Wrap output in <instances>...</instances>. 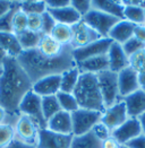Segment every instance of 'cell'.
Listing matches in <instances>:
<instances>
[{
	"instance_id": "6da1fadb",
	"label": "cell",
	"mask_w": 145,
	"mask_h": 148,
	"mask_svg": "<svg viewBox=\"0 0 145 148\" xmlns=\"http://www.w3.org/2000/svg\"><path fill=\"white\" fill-rule=\"evenodd\" d=\"M30 79L17 59L7 57L2 63L0 75V106L8 115L18 116V106L25 95L32 89Z\"/></svg>"
},
{
	"instance_id": "7a4b0ae2",
	"label": "cell",
	"mask_w": 145,
	"mask_h": 148,
	"mask_svg": "<svg viewBox=\"0 0 145 148\" xmlns=\"http://www.w3.org/2000/svg\"><path fill=\"white\" fill-rule=\"evenodd\" d=\"M17 61L28 75L32 83L47 76L61 75L68 69L76 67L72 58V45H66L57 57H46L37 49L23 51L17 58Z\"/></svg>"
},
{
	"instance_id": "3957f363",
	"label": "cell",
	"mask_w": 145,
	"mask_h": 148,
	"mask_svg": "<svg viewBox=\"0 0 145 148\" xmlns=\"http://www.w3.org/2000/svg\"><path fill=\"white\" fill-rule=\"evenodd\" d=\"M72 94L77 99L81 109L97 112H103L106 110L97 75L87 73L81 74L77 86Z\"/></svg>"
},
{
	"instance_id": "277c9868",
	"label": "cell",
	"mask_w": 145,
	"mask_h": 148,
	"mask_svg": "<svg viewBox=\"0 0 145 148\" xmlns=\"http://www.w3.org/2000/svg\"><path fill=\"white\" fill-rule=\"evenodd\" d=\"M100 92L102 95L104 108H110L120 101L119 87H118V74L106 70L97 75Z\"/></svg>"
},
{
	"instance_id": "5b68a950",
	"label": "cell",
	"mask_w": 145,
	"mask_h": 148,
	"mask_svg": "<svg viewBox=\"0 0 145 148\" xmlns=\"http://www.w3.org/2000/svg\"><path fill=\"white\" fill-rule=\"evenodd\" d=\"M18 113L31 118L39 125L40 129L47 128V121L42 112V97H40L32 89L21 101Z\"/></svg>"
},
{
	"instance_id": "8992f818",
	"label": "cell",
	"mask_w": 145,
	"mask_h": 148,
	"mask_svg": "<svg viewBox=\"0 0 145 148\" xmlns=\"http://www.w3.org/2000/svg\"><path fill=\"white\" fill-rule=\"evenodd\" d=\"M82 21L92 27L101 37H108L112 27L121 19L92 8L84 17H82Z\"/></svg>"
},
{
	"instance_id": "52a82bcc",
	"label": "cell",
	"mask_w": 145,
	"mask_h": 148,
	"mask_svg": "<svg viewBox=\"0 0 145 148\" xmlns=\"http://www.w3.org/2000/svg\"><path fill=\"white\" fill-rule=\"evenodd\" d=\"M102 112L78 109L72 113V136H82L92 131L93 127L101 121Z\"/></svg>"
},
{
	"instance_id": "ba28073f",
	"label": "cell",
	"mask_w": 145,
	"mask_h": 148,
	"mask_svg": "<svg viewBox=\"0 0 145 148\" xmlns=\"http://www.w3.org/2000/svg\"><path fill=\"white\" fill-rule=\"evenodd\" d=\"M16 139L23 141L28 145L37 146V139H39V125L28 116L19 114L16 122L14 124Z\"/></svg>"
},
{
	"instance_id": "9c48e42d",
	"label": "cell",
	"mask_w": 145,
	"mask_h": 148,
	"mask_svg": "<svg viewBox=\"0 0 145 148\" xmlns=\"http://www.w3.org/2000/svg\"><path fill=\"white\" fill-rule=\"evenodd\" d=\"M111 44H112V41L109 37H102L85 47L72 49V58L75 60V63L77 64L86 59L107 54Z\"/></svg>"
},
{
	"instance_id": "30bf717a",
	"label": "cell",
	"mask_w": 145,
	"mask_h": 148,
	"mask_svg": "<svg viewBox=\"0 0 145 148\" xmlns=\"http://www.w3.org/2000/svg\"><path fill=\"white\" fill-rule=\"evenodd\" d=\"M127 119H128V114H127L125 103L120 99L115 105L107 108L102 112L101 122L112 132L113 130L119 128L122 123H125Z\"/></svg>"
},
{
	"instance_id": "8fae6325",
	"label": "cell",
	"mask_w": 145,
	"mask_h": 148,
	"mask_svg": "<svg viewBox=\"0 0 145 148\" xmlns=\"http://www.w3.org/2000/svg\"><path fill=\"white\" fill-rule=\"evenodd\" d=\"M72 135H60L46 129H40L37 148H70Z\"/></svg>"
},
{
	"instance_id": "7c38bea8",
	"label": "cell",
	"mask_w": 145,
	"mask_h": 148,
	"mask_svg": "<svg viewBox=\"0 0 145 148\" xmlns=\"http://www.w3.org/2000/svg\"><path fill=\"white\" fill-rule=\"evenodd\" d=\"M142 127L139 123L138 118H128L125 123H122L111 132V136L113 137L121 146L126 145L134 138L142 135Z\"/></svg>"
},
{
	"instance_id": "4fadbf2b",
	"label": "cell",
	"mask_w": 145,
	"mask_h": 148,
	"mask_svg": "<svg viewBox=\"0 0 145 148\" xmlns=\"http://www.w3.org/2000/svg\"><path fill=\"white\" fill-rule=\"evenodd\" d=\"M72 40L70 45L72 47V49L82 48V47H85V45L97 41L99 38H102L92 27H90L83 21H81L77 24L72 26Z\"/></svg>"
},
{
	"instance_id": "5bb4252c",
	"label": "cell",
	"mask_w": 145,
	"mask_h": 148,
	"mask_svg": "<svg viewBox=\"0 0 145 148\" xmlns=\"http://www.w3.org/2000/svg\"><path fill=\"white\" fill-rule=\"evenodd\" d=\"M118 87H119V96L124 99L132 93L141 89L138 83V75L130 67L118 73Z\"/></svg>"
},
{
	"instance_id": "9a60e30c",
	"label": "cell",
	"mask_w": 145,
	"mask_h": 148,
	"mask_svg": "<svg viewBox=\"0 0 145 148\" xmlns=\"http://www.w3.org/2000/svg\"><path fill=\"white\" fill-rule=\"evenodd\" d=\"M60 75H51L33 83L32 90L40 97L55 96L60 92Z\"/></svg>"
},
{
	"instance_id": "2e32d148",
	"label": "cell",
	"mask_w": 145,
	"mask_h": 148,
	"mask_svg": "<svg viewBox=\"0 0 145 148\" xmlns=\"http://www.w3.org/2000/svg\"><path fill=\"white\" fill-rule=\"evenodd\" d=\"M47 129L60 135H72V113L60 110L47 121Z\"/></svg>"
},
{
	"instance_id": "e0dca14e",
	"label": "cell",
	"mask_w": 145,
	"mask_h": 148,
	"mask_svg": "<svg viewBox=\"0 0 145 148\" xmlns=\"http://www.w3.org/2000/svg\"><path fill=\"white\" fill-rule=\"evenodd\" d=\"M107 56L109 60V70L118 74L129 67V57L125 53L121 44L112 42Z\"/></svg>"
},
{
	"instance_id": "ac0fdd59",
	"label": "cell",
	"mask_w": 145,
	"mask_h": 148,
	"mask_svg": "<svg viewBox=\"0 0 145 148\" xmlns=\"http://www.w3.org/2000/svg\"><path fill=\"white\" fill-rule=\"evenodd\" d=\"M125 103L128 118H139L145 113V90L143 88L121 99Z\"/></svg>"
},
{
	"instance_id": "d6986e66",
	"label": "cell",
	"mask_w": 145,
	"mask_h": 148,
	"mask_svg": "<svg viewBox=\"0 0 145 148\" xmlns=\"http://www.w3.org/2000/svg\"><path fill=\"white\" fill-rule=\"evenodd\" d=\"M135 27H136L135 24L126 21V19H121L112 27L108 37L112 42H116V43L122 45L125 42H127L129 38L134 36Z\"/></svg>"
},
{
	"instance_id": "ffe728a7",
	"label": "cell",
	"mask_w": 145,
	"mask_h": 148,
	"mask_svg": "<svg viewBox=\"0 0 145 148\" xmlns=\"http://www.w3.org/2000/svg\"><path fill=\"white\" fill-rule=\"evenodd\" d=\"M76 67L78 68L81 74L87 73V74L97 75L99 73L109 70L108 56L103 54V56H97V57H93V58L86 59L84 61L77 63Z\"/></svg>"
},
{
	"instance_id": "44dd1931",
	"label": "cell",
	"mask_w": 145,
	"mask_h": 148,
	"mask_svg": "<svg viewBox=\"0 0 145 148\" xmlns=\"http://www.w3.org/2000/svg\"><path fill=\"white\" fill-rule=\"evenodd\" d=\"M47 12L52 16L55 22L58 24L74 26L82 21V16L72 8V5L60 8V9H47Z\"/></svg>"
},
{
	"instance_id": "7402d4cb",
	"label": "cell",
	"mask_w": 145,
	"mask_h": 148,
	"mask_svg": "<svg viewBox=\"0 0 145 148\" xmlns=\"http://www.w3.org/2000/svg\"><path fill=\"white\" fill-rule=\"evenodd\" d=\"M0 48L6 52L7 57L15 59H17L23 52L16 34L12 32H0Z\"/></svg>"
},
{
	"instance_id": "603a6c76",
	"label": "cell",
	"mask_w": 145,
	"mask_h": 148,
	"mask_svg": "<svg viewBox=\"0 0 145 148\" xmlns=\"http://www.w3.org/2000/svg\"><path fill=\"white\" fill-rule=\"evenodd\" d=\"M92 8L101 10L119 19H124V2L122 1H111V0H93Z\"/></svg>"
},
{
	"instance_id": "cb8c5ba5",
	"label": "cell",
	"mask_w": 145,
	"mask_h": 148,
	"mask_svg": "<svg viewBox=\"0 0 145 148\" xmlns=\"http://www.w3.org/2000/svg\"><path fill=\"white\" fill-rule=\"evenodd\" d=\"M64 48L65 47L61 45L59 42H57L51 35L47 34L41 35L40 43L37 45V50L46 57H57L62 52Z\"/></svg>"
},
{
	"instance_id": "d4e9b609",
	"label": "cell",
	"mask_w": 145,
	"mask_h": 148,
	"mask_svg": "<svg viewBox=\"0 0 145 148\" xmlns=\"http://www.w3.org/2000/svg\"><path fill=\"white\" fill-rule=\"evenodd\" d=\"M81 76V71L77 67L68 69L67 71L60 75V92L65 93H74L75 88L77 86L78 79Z\"/></svg>"
},
{
	"instance_id": "484cf974",
	"label": "cell",
	"mask_w": 145,
	"mask_h": 148,
	"mask_svg": "<svg viewBox=\"0 0 145 148\" xmlns=\"http://www.w3.org/2000/svg\"><path fill=\"white\" fill-rule=\"evenodd\" d=\"M70 148H102V141L90 131L82 136H72Z\"/></svg>"
},
{
	"instance_id": "4316f807",
	"label": "cell",
	"mask_w": 145,
	"mask_h": 148,
	"mask_svg": "<svg viewBox=\"0 0 145 148\" xmlns=\"http://www.w3.org/2000/svg\"><path fill=\"white\" fill-rule=\"evenodd\" d=\"M50 35L64 47L70 45L72 40V26H68V25L56 23Z\"/></svg>"
},
{
	"instance_id": "83f0119b",
	"label": "cell",
	"mask_w": 145,
	"mask_h": 148,
	"mask_svg": "<svg viewBox=\"0 0 145 148\" xmlns=\"http://www.w3.org/2000/svg\"><path fill=\"white\" fill-rule=\"evenodd\" d=\"M124 2V1H122ZM124 19L135 25H145V12L143 7L124 3Z\"/></svg>"
},
{
	"instance_id": "f1b7e54d",
	"label": "cell",
	"mask_w": 145,
	"mask_h": 148,
	"mask_svg": "<svg viewBox=\"0 0 145 148\" xmlns=\"http://www.w3.org/2000/svg\"><path fill=\"white\" fill-rule=\"evenodd\" d=\"M41 35H42L41 33H34L27 29L21 34H17L16 36L18 38V42L23 51H28V50L37 49V45L41 40Z\"/></svg>"
},
{
	"instance_id": "f546056e",
	"label": "cell",
	"mask_w": 145,
	"mask_h": 148,
	"mask_svg": "<svg viewBox=\"0 0 145 148\" xmlns=\"http://www.w3.org/2000/svg\"><path fill=\"white\" fill-rule=\"evenodd\" d=\"M56 97L58 99V103L60 105V109L62 111H66L68 113H72L76 110L79 109V105L77 103V99L74 96L72 93H65V92H59Z\"/></svg>"
},
{
	"instance_id": "4dcf8cb0",
	"label": "cell",
	"mask_w": 145,
	"mask_h": 148,
	"mask_svg": "<svg viewBox=\"0 0 145 148\" xmlns=\"http://www.w3.org/2000/svg\"><path fill=\"white\" fill-rule=\"evenodd\" d=\"M60 110V105L58 103L56 95L42 97V112H43V116H44L46 121H48L51 116H53Z\"/></svg>"
},
{
	"instance_id": "1f68e13d",
	"label": "cell",
	"mask_w": 145,
	"mask_h": 148,
	"mask_svg": "<svg viewBox=\"0 0 145 148\" xmlns=\"http://www.w3.org/2000/svg\"><path fill=\"white\" fill-rule=\"evenodd\" d=\"M16 139L14 125L8 122L0 124V148H8Z\"/></svg>"
},
{
	"instance_id": "d6a6232c",
	"label": "cell",
	"mask_w": 145,
	"mask_h": 148,
	"mask_svg": "<svg viewBox=\"0 0 145 148\" xmlns=\"http://www.w3.org/2000/svg\"><path fill=\"white\" fill-rule=\"evenodd\" d=\"M21 10L24 12L26 15H42L47 12V3L46 1H21Z\"/></svg>"
},
{
	"instance_id": "836d02e7",
	"label": "cell",
	"mask_w": 145,
	"mask_h": 148,
	"mask_svg": "<svg viewBox=\"0 0 145 148\" xmlns=\"http://www.w3.org/2000/svg\"><path fill=\"white\" fill-rule=\"evenodd\" d=\"M21 8V1H12V7L2 17H0V32H12V22L14 14Z\"/></svg>"
},
{
	"instance_id": "e575fe53",
	"label": "cell",
	"mask_w": 145,
	"mask_h": 148,
	"mask_svg": "<svg viewBox=\"0 0 145 148\" xmlns=\"http://www.w3.org/2000/svg\"><path fill=\"white\" fill-rule=\"evenodd\" d=\"M12 33L14 34H21L25 31H27V15L21 10V8L14 14L12 22Z\"/></svg>"
},
{
	"instance_id": "d590c367",
	"label": "cell",
	"mask_w": 145,
	"mask_h": 148,
	"mask_svg": "<svg viewBox=\"0 0 145 148\" xmlns=\"http://www.w3.org/2000/svg\"><path fill=\"white\" fill-rule=\"evenodd\" d=\"M129 67L137 74L145 73V49L139 50L129 57Z\"/></svg>"
},
{
	"instance_id": "8d00e7d4",
	"label": "cell",
	"mask_w": 145,
	"mask_h": 148,
	"mask_svg": "<svg viewBox=\"0 0 145 148\" xmlns=\"http://www.w3.org/2000/svg\"><path fill=\"white\" fill-rule=\"evenodd\" d=\"M121 47H122V49H124V51H125V53H126L128 57L133 56L134 53L138 52L139 50L145 49L144 43L141 42L139 40H137L135 36H133L132 38H129V40H128L127 42H125Z\"/></svg>"
},
{
	"instance_id": "74e56055",
	"label": "cell",
	"mask_w": 145,
	"mask_h": 148,
	"mask_svg": "<svg viewBox=\"0 0 145 148\" xmlns=\"http://www.w3.org/2000/svg\"><path fill=\"white\" fill-rule=\"evenodd\" d=\"M27 29L42 34V15H27Z\"/></svg>"
},
{
	"instance_id": "f35d334b",
	"label": "cell",
	"mask_w": 145,
	"mask_h": 148,
	"mask_svg": "<svg viewBox=\"0 0 145 148\" xmlns=\"http://www.w3.org/2000/svg\"><path fill=\"white\" fill-rule=\"evenodd\" d=\"M70 5L82 17H84L92 9V1L90 0H72L70 1Z\"/></svg>"
},
{
	"instance_id": "ab89813d",
	"label": "cell",
	"mask_w": 145,
	"mask_h": 148,
	"mask_svg": "<svg viewBox=\"0 0 145 148\" xmlns=\"http://www.w3.org/2000/svg\"><path fill=\"white\" fill-rule=\"evenodd\" d=\"M92 132H93V135L97 137L100 141H104L106 139H108L109 137H111V131H110L101 121L97 122V123L93 127Z\"/></svg>"
},
{
	"instance_id": "60d3db41",
	"label": "cell",
	"mask_w": 145,
	"mask_h": 148,
	"mask_svg": "<svg viewBox=\"0 0 145 148\" xmlns=\"http://www.w3.org/2000/svg\"><path fill=\"white\" fill-rule=\"evenodd\" d=\"M55 25H56V22L52 18V16L48 12H43L42 14V34L50 35V33L53 29Z\"/></svg>"
},
{
	"instance_id": "b9f144b4",
	"label": "cell",
	"mask_w": 145,
	"mask_h": 148,
	"mask_svg": "<svg viewBox=\"0 0 145 148\" xmlns=\"http://www.w3.org/2000/svg\"><path fill=\"white\" fill-rule=\"evenodd\" d=\"M47 3V9H60L64 7L70 6L69 0H51V1H46Z\"/></svg>"
},
{
	"instance_id": "7bdbcfd3",
	"label": "cell",
	"mask_w": 145,
	"mask_h": 148,
	"mask_svg": "<svg viewBox=\"0 0 145 148\" xmlns=\"http://www.w3.org/2000/svg\"><path fill=\"white\" fill-rule=\"evenodd\" d=\"M124 146H126L127 148H145V135H139Z\"/></svg>"
},
{
	"instance_id": "ee69618b",
	"label": "cell",
	"mask_w": 145,
	"mask_h": 148,
	"mask_svg": "<svg viewBox=\"0 0 145 148\" xmlns=\"http://www.w3.org/2000/svg\"><path fill=\"white\" fill-rule=\"evenodd\" d=\"M134 36L145 44V25H136L134 29Z\"/></svg>"
},
{
	"instance_id": "f6af8a7d",
	"label": "cell",
	"mask_w": 145,
	"mask_h": 148,
	"mask_svg": "<svg viewBox=\"0 0 145 148\" xmlns=\"http://www.w3.org/2000/svg\"><path fill=\"white\" fill-rule=\"evenodd\" d=\"M102 148H121V145L111 136L104 141H102Z\"/></svg>"
},
{
	"instance_id": "bcb514c9",
	"label": "cell",
	"mask_w": 145,
	"mask_h": 148,
	"mask_svg": "<svg viewBox=\"0 0 145 148\" xmlns=\"http://www.w3.org/2000/svg\"><path fill=\"white\" fill-rule=\"evenodd\" d=\"M12 2L9 0H0V17H2L12 7Z\"/></svg>"
},
{
	"instance_id": "7dc6e473",
	"label": "cell",
	"mask_w": 145,
	"mask_h": 148,
	"mask_svg": "<svg viewBox=\"0 0 145 148\" xmlns=\"http://www.w3.org/2000/svg\"><path fill=\"white\" fill-rule=\"evenodd\" d=\"M8 148H37V146L28 145V144H25V143L18 140V139H15V140L12 141V144Z\"/></svg>"
},
{
	"instance_id": "c3c4849f",
	"label": "cell",
	"mask_w": 145,
	"mask_h": 148,
	"mask_svg": "<svg viewBox=\"0 0 145 148\" xmlns=\"http://www.w3.org/2000/svg\"><path fill=\"white\" fill-rule=\"evenodd\" d=\"M8 113L5 111V109H2L0 106V124L5 123V122H8Z\"/></svg>"
},
{
	"instance_id": "681fc988",
	"label": "cell",
	"mask_w": 145,
	"mask_h": 148,
	"mask_svg": "<svg viewBox=\"0 0 145 148\" xmlns=\"http://www.w3.org/2000/svg\"><path fill=\"white\" fill-rule=\"evenodd\" d=\"M138 75V83H139V86L141 88H144L145 87V73L143 74H137Z\"/></svg>"
},
{
	"instance_id": "f907efd6",
	"label": "cell",
	"mask_w": 145,
	"mask_h": 148,
	"mask_svg": "<svg viewBox=\"0 0 145 148\" xmlns=\"http://www.w3.org/2000/svg\"><path fill=\"white\" fill-rule=\"evenodd\" d=\"M138 120H139V123H141V127H142V132H143V135H145V113H143L138 118Z\"/></svg>"
},
{
	"instance_id": "816d5d0a",
	"label": "cell",
	"mask_w": 145,
	"mask_h": 148,
	"mask_svg": "<svg viewBox=\"0 0 145 148\" xmlns=\"http://www.w3.org/2000/svg\"><path fill=\"white\" fill-rule=\"evenodd\" d=\"M6 58H7L6 52L0 48V67H2V63H3V61H5V59H6Z\"/></svg>"
},
{
	"instance_id": "f5cc1de1",
	"label": "cell",
	"mask_w": 145,
	"mask_h": 148,
	"mask_svg": "<svg viewBox=\"0 0 145 148\" xmlns=\"http://www.w3.org/2000/svg\"><path fill=\"white\" fill-rule=\"evenodd\" d=\"M2 74V67H0V75Z\"/></svg>"
},
{
	"instance_id": "db71d44e",
	"label": "cell",
	"mask_w": 145,
	"mask_h": 148,
	"mask_svg": "<svg viewBox=\"0 0 145 148\" xmlns=\"http://www.w3.org/2000/svg\"><path fill=\"white\" fill-rule=\"evenodd\" d=\"M143 89H144V90H145V87H144V88H143Z\"/></svg>"
},
{
	"instance_id": "11a10c76",
	"label": "cell",
	"mask_w": 145,
	"mask_h": 148,
	"mask_svg": "<svg viewBox=\"0 0 145 148\" xmlns=\"http://www.w3.org/2000/svg\"><path fill=\"white\" fill-rule=\"evenodd\" d=\"M144 12H145V8H144Z\"/></svg>"
}]
</instances>
